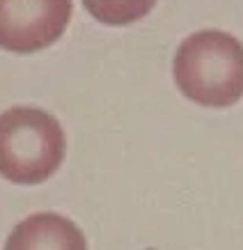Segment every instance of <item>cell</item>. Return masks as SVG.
Instances as JSON below:
<instances>
[{
    "label": "cell",
    "mask_w": 243,
    "mask_h": 250,
    "mask_svg": "<svg viewBox=\"0 0 243 250\" xmlns=\"http://www.w3.org/2000/svg\"><path fill=\"white\" fill-rule=\"evenodd\" d=\"M177 87L195 104L225 108L243 97V44L229 32L188 35L172 62Z\"/></svg>",
    "instance_id": "obj_1"
},
{
    "label": "cell",
    "mask_w": 243,
    "mask_h": 250,
    "mask_svg": "<svg viewBox=\"0 0 243 250\" xmlns=\"http://www.w3.org/2000/svg\"><path fill=\"white\" fill-rule=\"evenodd\" d=\"M67 152L60 122L32 106L0 115V177L12 184H41L53 177Z\"/></svg>",
    "instance_id": "obj_2"
},
{
    "label": "cell",
    "mask_w": 243,
    "mask_h": 250,
    "mask_svg": "<svg viewBox=\"0 0 243 250\" xmlns=\"http://www.w3.org/2000/svg\"><path fill=\"white\" fill-rule=\"evenodd\" d=\"M71 0H0V48L35 53L62 37Z\"/></svg>",
    "instance_id": "obj_3"
},
{
    "label": "cell",
    "mask_w": 243,
    "mask_h": 250,
    "mask_svg": "<svg viewBox=\"0 0 243 250\" xmlns=\"http://www.w3.org/2000/svg\"><path fill=\"white\" fill-rule=\"evenodd\" d=\"M5 250H87V241L74 220L41 211L23 218L12 229Z\"/></svg>",
    "instance_id": "obj_4"
},
{
    "label": "cell",
    "mask_w": 243,
    "mask_h": 250,
    "mask_svg": "<svg viewBox=\"0 0 243 250\" xmlns=\"http://www.w3.org/2000/svg\"><path fill=\"white\" fill-rule=\"evenodd\" d=\"M83 5L106 25H126L149 14L156 0H83Z\"/></svg>",
    "instance_id": "obj_5"
},
{
    "label": "cell",
    "mask_w": 243,
    "mask_h": 250,
    "mask_svg": "<svg viewBox=\"0 0 243 250\" xmlns=\"http://www.w3.org/2000/svg\"><path fill=\"white\" fill-rule=\"evenodd\" d=\"M149 250H154V248H149Z\"/></svg>",
    "instance_id": "obj_6"
}]
</instances>
